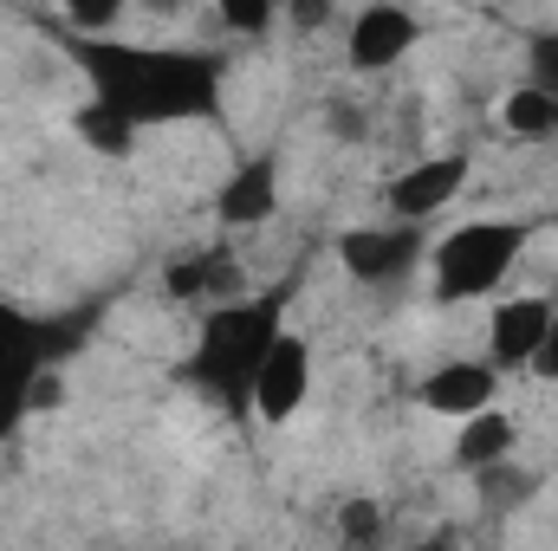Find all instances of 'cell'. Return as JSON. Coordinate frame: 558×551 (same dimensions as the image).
I'll return each mask as SVG.
<instances>
[{"instance_id":"cell-1","label":"cell","mask_w":558,"mask_h":551,"mask_svg":"<svg viewBox=\"0 0 558 551\" xmlns=\"http://www.w3.org/2000/svg\"><path fill=\"white\" fill-rule=\"evenodd\" d=\"M59 46L85 72L92 98L118 105L131 124H189L221 111V65L208 52L131 46L111 33H59Z\"/></svg>"},{"instance_id":"cell-2","label":"cell","mask_w":558,"mask_h":551,"mask_svg":"<svg viewBox=\"0 0 558 551\" xmlns=\"http://www.w3.org/2000/svg\"><path fill=\"white\" fill-rule=\"evenodd\" d=\"M286 298V292H279ZM279 298H228L221 311H208L202 325V344L195 357L182 364V377L221 403V409H247L254 403V377H260V357L279 338Z\"/></svg>"},{"instance_id":"cell-3","label":"cell","mask_w":558,"mask_h":551,"mask_svg":"<svg viewBox=\"0 0 558 551\" xmlns=\"http://www.w3.org/2000/svg\"><path fill=\"white\" fill-rule=\"evenodd\" d=\"M92 331V311L78 318H26L13 305H0V441L20 428V415L33 409V383L52 357L78 351V338Z\"/></svg>"},{"instance_id":"cell-4","label":"cell","mask_w":558,"mask_h":551,"mask_svg":"<svg viewBox=\"0 0 558 551\" xmlns=\"http://www.w3.org/2000/svg\"><path fill=\"white\" fill-rule=\"evenodd\" d=\"M520 247H526L520 221H468V228H454L435 247V298L461 305V298L494 292L507 279V267L520 260Z\"/></svg>"},{"instance_id":"cell-5","label":"cell","mask_w":558,"mask_h":551,"mask_svg":"<svg viewBox=\"0 0 558 551\" xmlns=\"http://www.w3.org/2000/svg\"><path fill=\"white\" fill-rule=\"evenodd\" d=\"M422 254V228L416 221H403V228H351L344 241H338V260H344V273L364 279V285H390V279H403L416 267Z\"/></svg>"},{"instance_id":"cell-6","label":"cell","mask_w":558,"mask_h":551,"mask_svg":"<svg viewBox=\"0 0 558 551\" xmlns=\"http://www.w3.org/2000/svg\"><path fill=\"white\" fill-rule=\"evenodd\" d=\"M305 383H312V357H305L299 338L279 331L274 344H267V357H260V377H254V409L267 415V421H286L305 403Z\"/></svg>"},{"instance_id":"cell-7","label":"cell","mask_w":558,"mask_h":551,"mask_svg":"<svg viewBox=\"0 0 558 551\" xmlns=\"http://www.w3.org/2000/svg\"><path fill=\"white\" fill-rule=\"evenodd\" d=\"M410 46H416V13H403V7H364L351 26V65L357 72H384Z\"/></svg>"},{"instance_id":"cell-8","label":"cell","mask_w":558,"mask_h":551,"mask_svg":"<svg viewBox=\"0 0 558 551\" xmlns=\"http://www.w3.org/2000/svg\"><path fill=\"white\" fill-rule=\"evenodd\" d=\"M461 182H468V156H428V162L403 169V175L390 182V208H397L403 221H422V215H435L441 201H454Z\"/></svg>"},{"instance_id":"cell-9","label":"cell","mask_w":558,"mask_h":551,"mask_svg":"<svg viewBox=\"0 0 558 551\" xmlns=\"http://www.w3.org/2000/svg\"><path fill=\"white\" fill-rule=\"evenodd\" d=\"M279 201V162L274 156H254L247 169H234L228 175V188H221V201H215V215L228 221V228H254V221H267Z\"/></svg>"},{"instance_id":"cell-10","label":"cell","mask_w":558,"mask_h":551,"mask_svg":"<svg viewBox=\"0 0 558 551\" xmlns=\"http://www.w3.org/2000/svg\"><path fill=\"white\" fill-rule=\"evenodd\" d=\"M546 318H553V305L546 298H507L500 311H494V364H533V351H539V338H546Z\"/></svg>"},{"instance_id":"cell-11","label":"cell","mask_w":558,"mask_h":551,"mask_svg":"<svg viewBox=\"0 0 558 551\" xmlns=\"http://www.w3.org/2000/svg\"><path fill=\"white\" fill-rule=\"evenodd\" d=\"M422 403L435 415H474L494 403V370L487 364H441L428 383H422Z\"/></svg>"},{"instance_id":"cell-12","label":"cell","mask_w":558,"mask_h":551,"mask_svg":"<svg viewBox=\"0 0 558 551\" xmlns=\"http://www.w3.org/2000/svg\"><path fill=\"white\" fill-rule=\"evenodd\" d=\"M162 285H169L175 298H202V292H215V298L228 305V298H241V267L228 260V247H215V254H202V260H169Z\"/></svg>"},{"instance_id":"cell-13","label":"cell","mask_w":558,"mask_h":551,"mask_svg":"<svg viewBox=\"0 0 558 551\" xmlns=\"http://www.w3.org/2000/svg\"><path fill=\"white\" fill-rule=\"evenodd\" d=\"M513 448V421L494 409H474L468 415V428H461V441H454V461L461 467H487V461H500Z\"/></svg>"},{"instance_id":"cell-14","label":"cell","mask_w":558,"mask_h":551,"mask_svg":"<svg viewBox=\"0 0 558 551\" xmlns=\"http://www.w3.org/2000/svg\"><path fill=\"white\" fill-rule=\"evenodd\" d=\"M78 137L92 143L98 156H131V143H137V124L118 111V105H105V98H92L85 111H78Z\"/></svg>"},{"instance_id":"cell-15","label":"cell","mask_w":558,"mask_h":551,"mask_svg":"<svg viewBox=\"0 0 558 551\" xmlns=\"http://www.w3.org/2000/svg\"><path fill=\"white\" fill-rule=\"evenodd\" d=\"M507 131L513 137H558V98L539 85H520L507 98Z\"/></svg>"},{"instance_id":"cell-16","label":"cell","mask_w":558,"mask_h":551,"mask_svg":"<svg viewBox=\"0 0 558 551\" xmlns=\"http://www.w3.org/2000/svg\"><path fill=\"white\" fill-rule=\"evenodd\" d=\"M474 474H481V493H487L494 506H520V500L533 493V474H513V467H507V454H500V461H487V467H474Z\"/></svg>"},{"instance_id":"cell-17","label":"cell","mask_w":558,"mask_h":551,"mask_svg":"<svg viewBox=\"0 0 558 551\" xmlns=\"http://www.w3.org/2000/svg\"><path fill=\"white\" fill-rule=\"evenodd\" d=\"M526 59H533V85H539V91H553V98H558V33H539Z\"/></svg>"},{"instance_id":"cell-18","label":"cell","mask_w":558,"mask_h":551,"mask_svg":"<svg viewBox=\"0 0 558 551\" xmlns=\"http://www.w3.org/2000/svg\"><path fill=\"white\" fill-rule=\"evenodd\" d=\"M221 20H228L234 33H260V26L274 20V0H221Z\"/></svg>"},{"instance_id":"cell-19","label":"cell","mask_w":558,"mask_h":551,"mask_svg":"<svg viewBox=\"0 0 558 551\" xmlns=\"http://www.w3.org/2000/svg\"><path fill=\"white\" fill-rule=\"evenodd\" d=\"M118 7H124V0H65V13H72L85 33H105V26L118 20Z\"/></svg>"},{"instance_id":"cell-20","label":"cell","mask_w":558,"mask_h":551,"mask_svg":"<svg viewBox=\"0 0 558 551\" xmlns=\"http://www.w3.org/2000/svg\"><path fill=\"white\" fill-rule=\"evenodd\" d=\"M533 370H539V377H558V305H553V318H546L539 351H533Z\"/></svg>"},{"instance_id":"cell-21","label":"cell","mask_w":558,"mask_h":551,"mask_svg":"<svg viewBox=\"0 0 558 551\" xmlns=\"http://www.w3.org/2000/svg\"><path fill=\"white\" fill-rule=\"evenodd\" d=\"M325 124L338 131V143H357V137H364V118H357V105H331V111H325Z\"/></svg>"},{"instance_id":"cell-22","label":"cell","mask_w":558,"mask_h":551,"mask_svg":"<svg viewBox=\"0 0 558 551\" xmlns=\"http://www.w3.org/2000/svg\"><path fill=\"white\" fill-rule=\"evenodd\" d=\"M344 532L351 539H377L384 526H377V506H344Z\"/></svg>"},{"instance_id":"cell-23","label":"cell","mask_w":558,"mask_h":551,"mask_svg":"<svg viewBox=\"0 0 558 551\" xmlns=\"http://www.w3.org/2000/svg\"><path fill=\"white\" fill-rule=\"evenodd\" d=\"M292 20L312 33V26H325V20H331V0H292Z\"/></svg>"},{"instance_id":"cell-24","label":"cell","mask_w":558,"mask_h":551,"mask_svg":"<svg viewBox=\"0 0 558 551\" xmlns=\"http://www.w3.org/2000/svg\"><path fill=\"white\" fill-rule=\"evenodd\" d=\"M149 7H156V13H169V7H182V0H149Z\"/></svg>"}]
</instances>
